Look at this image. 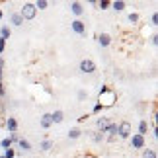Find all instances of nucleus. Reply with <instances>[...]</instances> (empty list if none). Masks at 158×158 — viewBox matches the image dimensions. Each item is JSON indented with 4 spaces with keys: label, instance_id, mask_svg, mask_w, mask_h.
<instances>
[{
    "label": "nucleus",
    "instance_id": "9b49d317",
    "mask_svg": "<svg viewBox=\"0 0 158 158\" xmlns=\"http://www.w3.org/2000/svg\"><path fill=\"white\" fill-rule=\"evenodd\" d=\"M109 123H111L109 119H106V117H100L98 121H96V125H98V131H102V133L106 135V129H107V125H109Z\"/></svg>",
    "mask_w": 158,
    "mask_h": 158
},
{
    "label": "nucleus",
    "instance_id": "cd10ccee",
    "mask_svg": "<svg viewBox=\"0 0 158 158\" xmlns=\"http://www.w3.org/2000/svg\"><path fill=\"white\" fill-rule=\"evenodd\" d=\"M86 98H88V92H84V90H80V92H78V100L82 102V100H86Z\"/></svg>",
    "mask_w": 158,
    "mask_h": 158
},
{
    "label": "nucleus",
    "instance_id": "b1692460",
    "mask_svg": "<svg viewBox=\"0 0 158 158\" xmlns=\"http://www.w3.org/2000/svg\"><path fill=\"white\" fill-rule=\"evenodd\" d=\"M80 135H82L80 129H70V131H69V139H78Z\"/></svg>",
    "mask_w": 158,
    "mask_h": 158
},
{
    "label": "nucleus",
    "instance_id": "dca6fc26",
    "mask_svg": "<svg viewBox=\"0 0 158 158\" xmlns=\"http://www.w3.org/2000/svg\"><path fill=\"white\" fill-rule=\"evenodd\" d=\"M10 35H12V29L8 26H2V27H0V37H2V39H8Z\"/></svg>",
    "mask_w": 158,
    "mask_h": 158
},
{
    "label": "nucleus",
    "instance_id": "393cba45",
    "mask_svg": "<svg viewBox=\"0 0 158 158\" xmlns=\"http://www.w3.org/2000/svg\"><path fill=\"white\" fill-rule=\"evenodd\" d=\"M2 156H4V158H14V156H16V152H14V148H6Z\"/></svg>",
    "mask_w": 158,
    "mask_h": 158
},
{
    "label": "nucleus",
    "instance_id": "ddd939ff",
    "mask_svg": "<svg viewBox=\"0 0 158 158\" xmlns=\"http://www.w3.org/2000/svg\"><path fill=\"white\" fill-rule=\"evenodd\" d=\"M18 147H20L23 152H29V150H31V143L26 141V139H20V141H18Z\"/></svg>",
    "mask_w": 158,
    "mask_h": 158
},
{
    "label": "nucleus",
    "instance_id": "bb28decb",
    "mask_svg": "<svg viewBox=\"0 0 158 158\" xmlns=\"http://www.w3.org/2000/svg\"><path fill=\"white\" fill-rule=\"evenodd\" d=\"M156 22H158V14L154 12V14L150 16V26H152V27H156Z\"/></svg>",
    "mask_w": 158,
    "mask_h": 158
},
{
    "label": "nucleus",
    "instance_id": "f03ea898",
    "mask_svg": "<svg viewBox=\"0 0 158 158\" xmlns=\"http://www.w3.org/2000/svg\"><path fill=\"white\" fill-rule=\"evenodd\" d=\"M35 14H37V10H35V4L33 2H26L22 6V10H20V16L23 18V20H33Z\"/></svg>",
    "mask_w": 158,
    "mask_h": 158
},
{
    "label": "nucleus",
    "instance_id": "c756f323",
    "mask_svg": "<svg viewBox=\"0 0 158 158\" xmlns=\"http://www.w3.org/2000/svg\"><path fill=\"white\" fill-rule=\"evenodd\" d=\"M102 109H104V107H102L100 104H96V106H94V109H92V113H98V111H102Z\"/></svg>",
    "mask_w": 158,
    "mask_h": 158
},
{
    "label": "nucleus",
    "instance_id": "6ab92c4d",
    "mask_svg": "<svg viewBox=\"0 0 158 158\" xmlns=\"http://www.w3.org/2000/svg\"><path fill=\"white\" fill-rule=\"evenodd\" d=\"M92 139H94V143H102L106 139V135L102 131H94V135H92Z\"/></svg>",
    "mask_w": 158,
    "mask_h": 158
},
{
    "label": "nucleus",
    "instance_id": "72a5a7b5",
    "mask_svg": "<svg viewBox=\"0 0 158 158\" xmlns=\"http://www.w3.org/2000/svg\"><path fill=\"white\" fill-rule=\"evenodd\" d=\"M0 18H2V12H0Z\"/></svg>",
    "mask_w": 158,
    "mask_h": 158
},
{
    "label": "nucleus",
    "instance_id": "f704fd0d",
    "mask_svg": "<svg viewBox=\"0 0 158 158\" xmlns=\"http://www.w3.org/2000/svg\"><path fill=\"white\" fill-rule=\"evenodd\" d=\"M0 158H4V156H0Z\"/></svg>",
    "mask_w": 158,
    "mask_h": 158
},
{
    "label": "nucleus",
    "instance_id": "7ed1b4c3",
    "mask_svg": "<svg viewBox=\"0 0 158 158\" xmlns=\"http://www.w3.org/2000/svg\"><path fill=\"white\" fill-rule=\"evenodd\" d=\"M78 69H80V72H84V74H92V72H96V63L92 59H82L80 64H78Z\"/></svg>",
    "mask_w": 158,
    "mask_h": 158
},
{
    "label": "nucleus",
    "instance_id": "4be33fe9",
    "mask_svg": "<svg viewBox=\"0 0 158 158\" xmlns=\"http://www.w3.org/2000/svg\"><path fill=\"white\" fill-rule=\"evenodd\" d=\"M0 147H2L4 150H6V148H10V147H12V139H10V137L2 139V141H0Z\"/></svg>",
    "mask_w": 158,
    "mask_h": 158
},
{
    "label": "nucleus",
    "instance_id": "7c9ffc66",
    "mask_svg": "<svg viewBox=\"0 0 158 158\" xmlns=\"http://www.w3.org/2000/svg\"><path fill=\"white\" fill-rule=\"evenodd\" d=\"M4 94H6V88H4V84L0 82V98H4Z\"/></svg>",
    "mask_w": 158,
    "mask_h": 158
},
{
    "label": "nucleus",
    "instance_id": "6e6552de",
    "mask_svg": "<svg viewBox=\"0 0 158 158\" xmlns=\"http://www.w3.org/2000/svg\"><path fill=\"white\" fill-rule=\"evenodd\" d=\"M39 125H41V129H49V127L53 125V121H51V113H43V115H41Z\"/></svg>",
    "mask_w": 158,
    "mask_h": 158
},
{
    "label": "nucleus",
    "instance_id": "2f4dec72",
    "mask_svg": "<svg viewBox=\"0 0 158 158\" xmlns=\"http://www.w3.org/2000/svg\"><path fill=\"white\" fill-rule=\"evenodd\" d=\"M2 66H4V59L0 57V69H2Z\"/></svg>",
    "mask_w": 158,
    "mask_h": 158
},
{
    "label": "nucleus",
    "instance_id": "412c9836",
    "mask_svg": "<svg viewBox=\"0 0 158 158\" xmlns=\"http://www.w3.org/2000/svg\"><path fill=\"white\" fill-rule=\"evenodd\" d=\"M47 6H49L47 0H37V2H35V10H45Z\"/></svg>",
    "mask_w": 158,
    "mask_h": 158
},
{
    "label": "nucleus",
    "instance_id": "5701e85b",
    "mask_svg": "<svg viewBox=\"0 0 158 158\" xmlns=\"http://www.w3.org/2000/svg\"><path fill=\"white\" fill-rule=\"evenodd\" d=\"M96 6H98V8H100V10H107V8H109V6H111V2H109V0H100V2H98V4H96Z\"/></svg>",
    "mask_w": 158,
    "mask_h": 158
},
{
    "label": "nucleus",
    "instance_id": "aec40b11",
    "mask_svg": "<svg viewBox=\"0 0 158 158\" xmlns=\"http://www.w3.org/2000/svg\"><path fill=\"white\" fill-rule=\"evenodd\" d=\"M39 148H41V150H45V152H47V150H51V148H53V141L45 139V141L41 143V147H39Z\"/></svg>",
    "mask_w": 158,
    "mask_h": 158
},
{
    "label": "nucleus",
    "instance_id": "4468645a",
    "mask_svg": "<svg viewBox=\"0 0 158 158\" xmlns=\"http://www.w3.org/2000/svg\"><path fill=\"white\" fill-rule=\"evenodd\" d=\"M148 133V123H147V119H141V123H139V135H147Z\"/></svg>",
    "mask_w": 158,
    "mask_h": 158
},
{
    "label": "nucleus",
    "instance_id": "f8f14e48",
    "mask_svg": "<svg viewBox=\"0 0 158 158\" xmlns=\"http://www.w3.org/2000/svg\"><path fill=\"white\" fill-rule=\"evenodd\" d=\"M63 119H64V113L60 111V109H57V111L51 113V121H53V123H63Z\"/></svg>",
    "mask_w": 158,
    "mask_h": 158
},
{
    "label": "nucleus",
    "instance_id": "20e7f679",
    "mask_svg": "<svg viewBox=\"0 0 158 158\" xmlns=\"http://www.w3.org/2000/svg\"><path fill=\"white\" fill-rule=\"evenodd\" d=\"M117 135L121 139H129L131 137V123L129 121H121V123L117 125Z\"/></svg>",
    "mask_w": 158,
    "mask_h": 158
},
{
    "label": "nucleus",
    "instance_id": "423d86ee",
    "mask_svg": "<svg viewBox=\"0 0 158 158\" xmlns=\"http://www.w3.org/2000/svg\"><path fill=\"white\" fill-rule=\"evenodd\" d=\"M70 26H72V31H74V33H78V35H86V26H84L82 20H74Z\"/></svg>",
    "mask_w": 158,
    "mask_h": 158
},
{
    "label": "nucleus",
    "instance_id": "f3484780",
    "mask_svg": "<svg viewBox=\"0 0 158 158\" xmlns=\"http://www.w3.org/2000/svg\"><path fill=\"white\" fill-rule=\"evenodd\" d=\"M12 23H14V26H22V23H23V18L20 16V12L12 14Z\"/></svg>",
    "mask_w": 158,
    "mask_h": 158
},
{
    "label": "nucleus",
    "instance_id": "2eb2a0df",
    "mask_svg": "<svg viewBox=\"0 0 158 158\" xmlns=\"http://www.w3.org/2000/svg\"><path fill=\"white\" fill-rule=\"evenodd\" d=\"M111 8L115 12H123L125 10V2H123V0H115V2H111Z\"/></svg>",
    "mask_w": 158,
    "mask_h": 158
},
{
    "label": "nucleus",
    "instance_id": "473e14b6",
    "mask_svg": "<svg viewBox=\"0 0 158 158\" xmlns=\"http://www.w3.org/2000/svg\"><path fill=\"white\" fill-rule=\"evenodd\" d=\"M2 76H4V74H2V69H0V82H2Z\"/></svg>",
    "mask_w": 158,
    "mask_h": 158
},
{
    "label": "nucleus",
    "instance_id": "a878e982",
    "mask_svg": "<svg viewBox=\"0 0 158 158\" xmlns=\"http://www.w3.org/2000/svg\"><path fill=\"white\" fill-rule=\"evenodd\" d=\"M129 22H131V23H139V14H135V12H133V14H129Z\"/></svg>",
    "mask_w": 158,
    "mask_h": 158
},
{
    "label": "nucleus",
    "instance_id": "0eeeda50",
    "mask_svg": "<svg viewBox=\"0 0 158 158\" xmlns=\"http://www.w3.org/2000/svg\"><path fill=\"white\" fill-rule=\"evenodd\" d=\"M96 39H98L100 47H107L109 43H111V35L109 33H100V35H96Z\"/></svg>",
    "mask_w": 158,
    "mask_h": 158
},
{
    "label": "nucleus",
    "instance_id": "c85d7f7f",
    "mask_svg": "<svg viewBox=\"0 0 158 158\" xmlns=\"http://www.w3.org/2000/svg\"><path fill=\"white\" fill-rule=\"evenodd\" d=\"M4 49H6V39H2V37H0V55L4 53Z\"/></svg>",
    "mask_w": 158,
    "mask_h": 158
},
{
    "label": "nucleus",
    "instance_id": "a211bd4d",
    "mask_svg": "<svg viewBox=\"0 0 158 158\" xmlns=\"http://www.w3.org/2000/svg\"><path fill=\"white\" fill-rule=\"evenodd\" d=\"M143 158H158V156H156V150H154V148H144Z\"/></svg>",
    "mask_w": 158,
    "mask_h": 158
},
{
    "label": "nucleus",
    "instance_id": "39448f33",
    "mask_svg": "<svg viewBox=\"0 0 158 158\" xmlns=\"http://www.w3.org/2000/svg\"><path fill=\"white\" fill-rule=\"evenodd\" d=\"M144 137L143 135H139V133H135V135L131 137V147L133 148H144Z\"/></svg>",
    "mask_w": 158,
    "mask_h": 158
},
{
    "label": "nucleus",
    "instance_id": "f257e3e1",
    "mask_svg": "<svg viewBox=\"0 0 158 158\" xmlns=\"http://www.w3.org/2000/svg\"><path fill=\"white\" fill-rule=\"evenodd\" d=\"M115 102H117V94H115V90L109 88V86H102L98 104L102 107H111V106H115Z\"/></svg>",
    "mask_w": 158,
    "mask_h": 158
},
{
    "label": "nucleus",
    "instance_id": "1a4fd4ad",
    "mask_svg": "<svg viewBox=\"0 0 158 158\" xmlns=\"http://www.w3.org/2000/svg\"><path fill=\"white\" fill-rule=\"evenodd\" d=\"M70 12L74 16H82L84 14V6L80 2H70Z\"/></svg>",
    "mask_w": 158,
    "mask_h": 158
},
{
    "label": "nucleus",
    "instance_id": "9d476101",
    "mask_svg": "<svg viewBox=\"0 0 158 158\" xmlns=\"http://www.w3.org/2000/svg\"><path fill=\"white\" fill-rule=\"evenodd\" d=\"M6 127H8L10 133H18V121H16V117H6Z\"/></svg>",
    "mask_w": 158,
    "mask_h": 158
}]
</instances>
